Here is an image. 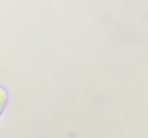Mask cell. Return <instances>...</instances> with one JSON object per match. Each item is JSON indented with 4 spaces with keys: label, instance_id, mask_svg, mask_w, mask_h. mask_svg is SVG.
<instances>
[{
    "label": "cell",
    "instance_id": "6da1fadb",
    "mask_svg": "<svg viewBox=\"0 0 148 138\" xmlns=\"http://www.w3.org/2000/svg\"><path fill=\"white\" fill-rule=\"evenodd\" d=\"M9 93L7 89L2 86H0V118L5 111L8 104Z\"/></svg>",
    "mask_w": 148,
    "mask_h": 138
}]
</instances>
